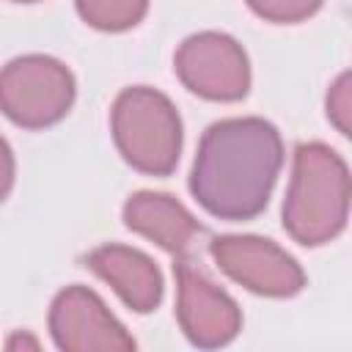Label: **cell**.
I'll return each mask as SVG.
<instances>
[{
    "label": "cell",
    "instance_id": "obj_1",
    "mask_svg": "<svg viewBox=\"0 0 352 352\" xmlns=\"http://www.w3.org/2000/svg\"><path fill=\"white\" fill-rule=\"evenodd\" d=\"M280 168L283 138L278 126L258 116H234L206 126L187 184L206 214L242 223L267 209Z\"/></svg>",
    "mask_w": 352,
    "mask_h": 352
},
{
    "label": "cell",
    "instance_id": "obj_2",
    "mask_svg": "<svg viewBox=\"0 0 352 352\" xmlns=\"http://www.w3.org/2000/svg\"><path fill=\"white\" fill-rule=\"evenodd\" d=\"M349 168L322 140L294 148L292 176L283 198V228L302 248L333 242L349 220Z\"/></svg>",
    "mask_w": 352,
    "mask_h": 352
},
{
    "label": "cell",
    "instance_id": "obj_3",
    "mask_svg": "<svg viewBox=\"0 0 352 352\" xmlns=\"http://www.w3.org/2000/svg\"><path fill=\"white\" fill-rule=\"evenodd\" d=\"M110 132L118 154L138 173L165 179L176 170L184 143L176 104L151 85L124 88L110 107Z\"/></svg>",
    "mask_w": 352,
    "mask_h": 352
},
{
    "label": "cell",
    "instance_id": "obj_4",
    "mask_svg": "<svg viewBox=\"0 0 352 352\" xmlns=\"http://www.w3.org/2000/svg\"><path fill=\"white\" fill-rule=\"evenodd\" d=\"M74 96L72 69L52 55H19L0 69V113L22 129H47L63 121Z\"/></svg>",
    "mask_w": 352,
    "mask_h": 352
},
{
    "label": "cell",
    "instance_id": "obj_5",
    "mask_svg": "<svg viewBox=\"0 0 352 352\" xmlns=\"http://www.w3.org/2000/svg\"><path fill=\"white\" fill-rule=\"evenodd\" d=\"M173 72L190 94L206 102H239L250 91L248 52L220 30L187 36L173 55Z\"/></svg>",
    "mask_w": 352,
    "mask_h": 352
},
{
    "label": "cell",
    "instance_id": "obj_6",
    "mask_svg": "<svg viewBox=\"0 0 352 352\" xmlns=\"http://www.w3.org/2000/svg\"><path fill=\"white\" fill-rule=\"evenodd\" d=\"M209 256L223 275L258 297L286 300L300 294L308 283L300 261L267 236L223 234L209 242Z\"/></svg>",
    "mask_w": 352,
    "mask_h": 352
},
{
    "label": "cell",
    "instance_id": "obj_7",
    "mask_svg": "<svg viewBox=\"0 0 352 352\" xmlns=\"http://www.w3.org/2000/svg\"><path fill=\"white\" fill-rule=\"evenodd\" d=\"M176 322L184 338L198 349H220L242 330L236 300L220 289L195 261L176 258Z\"/></svg>",
    "mask_w": 352,
    "mask_h": 352
},
{
    "label": "cell",
    "instance_id": "obj_8",
    "mask_svg": "<svg viewBox=\"0 0 352 352\" xmlns=\"http://www.w3.org/2000/svg\"><path fill=\"white\" fill-rule=\"evenodd\" d=\"M47 324L52 344L63 352H129L138 346L104 300L80 283L52 297Z\"/></svg>",
    "mask_w": 352,
    "mask_h": 352
},
{
    "label": "cell",
    "instance_id": "obj_9",
    "mask_svg": "<svg viewBox=\"0 0 352 352\" xmlns=\"http://www.w3.org/2000/svg\"><path fill=\"white\" fill-rule=\"evenodd\" d=\"M85 267L96 278H102L129 311L151 314L160 308L165 294V280L157 261L143 250L121 242H107L85 256Z\"/></svg>",
    "mask_w": 352,
    "mask_h": 352
},
{
    "label": "cell",
    "instance_id": "obj_10",
    "mask_svg": "<svg viewBox=\"0 0 352 352\" xmlns=\"http://www.w3.org/2000/svg\"><path fill=\"white\" fill-rule=\"evenodd\" d=\"M121 217L132 234L154 242L157 248L173 256H184L195 242V236L204 234L198 217L170 192H154V190L132 192L124 201Z\"/></svg>",
    "mask_w": 352,
    "mask_h": 352
},
{
    "label": "cell",
    "instance_id": "obj_11",
    "mask_svg": "<svg viewBox=\"0 0 352 352\" xmlns=\"http://www.w3.org/2000/svg\"><path fill=\"white\" fill-rule=\"evenodd\" d=\"M80 19L102 33H124L143 22L148 0H74Z\"/></svg>",
    "mask_w": 352,
    "mask_h": 352
},
{
    "label": "cell",
    "instance_id": "obj_12",
    "mask_svg": "<svg viewBox=\"0 0 352 352\" xmlns=\"http://www.w3.org/2000/svg\"><path fill=\"white\" fill-rule=\"evenodd\" d=\"M248 8L272 25H297L311 19L324 0H245Z\"/></svg>",
    "mask_w": 352,
    "mask_h": 352
},
{
    "label": "cell",
    "instance_id": "obj_13",
    "mask_svg": "<svg viewBox=\"0 0 352 352\" xmlns=\"http://www.w3.org/2000/svg\"><path fill=\"white\" fill-rule=\"evenodd\" d=\"M324 113H327V121L336 126V132L349 138L352 132V74L349 72H341L330 82L324 96Z\"/></svg>",
    "mask_w": 352,
    "mask_h": 352
},
{
    "label": "cell",
    "instance_id": "obj_14",
    "mask_svg": "<svg viewBox=\"0 0 352 352\" xmlns=\"http://www.w3.org/2000/svg\"><path fill=\"white\" fill-rule=\"evenodd\" d=\"M14 182H16V160H14L8 140L0 135V204L11 195Z\"/></svg>",
    "mask_w": 352,
    "mask_h": 352
},
{
    "label": "cell",
    "instance_id": "obj_15",
    "mask_svg": "<svg viewBox=\"0 0 352 352\" xmlns=\"http://www.w3.org/2000/svg\"><path fill=\"white\" fill-rule=\"evenodd\" d=\"M38 346H41L38 338L30 336V333H14L6 341V349H38Z\"/></svg>",
    "mask_w": 352,
    "mask_h": 352
},
{
    "label": "cell",
    "instance_id": "obj_16",
    "mask_svg": "<svg viewBox=\"0 0 352 352\" xmlns=\"http://www.w3.org/2000/svg\"><path fill=\"white\" fill-rule=\"evenodd\" d=\"M11 3H38V0H11Z\"/></svg>",
    "mask_w": 352,
    "mask_h": 352
}]
</instances>
